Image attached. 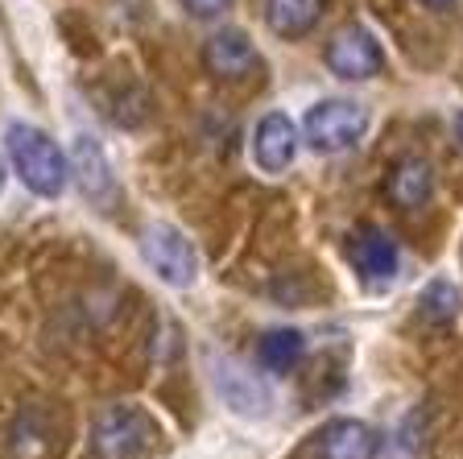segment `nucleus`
I'll return each instance as SVG.
<instances>
[{
  "label": "nucleus",
  "mask_w": 463,
  "mask_h": 459,
  "mask_svg": "<svg viewBox=\"0 0 463 459\" xmlns=\"http://www.w3.org/2000/svg\"><path fill=\"white\" fill-rule=\"evenodd\" d=\"M5 141H9L13 170L21 174V182H25L29 191L42 195V199H54V195H62V186H67V178H71V162H67V153L58 149V145L50 141L42 129H33V125H9Z\"/></svg>",
  "instance_id": "1"
},
{
  "label": "nucleus",
  "mask_w": 463,
  "mask_h": 459,
  "mask_svg": "<svg viewBox=\"0 0 463 459\" xmlns=\"http://www.w3.org/2000/svg\"><path fill=\"white\" fill-rule=\"evenodd\" d=\"M91 443H96V451L104 459H145L157 443V426L141 406L116 402L96 414Z\"/></svg>",
  "instance_id": "2"
},
{
  "label": "nucleus",
  "mask_w": 463,
  "mask_h": 459,
  "mask_svg": "<svg viewBox=\"0 0 463 459\" xmlns=\"http://www.w3.org/2000/svg\"><path fill=\"white\" fill-rule=\"evenodd\" d=\"M310 149L318 153H347L356 149L368 133V108L356 100H318L302 120Z\"/></svg>",
  "instance_id": "3"
},
{
  "label": "nucleus",
  "mask_w": 463,
  "mask_h": 459,
  "mask_svg": "<svg viewBox=\"0 0 463 459\" xmlns=\"http://www.w3.org/2000/svg\"><path fill=\"white\" fill-rule=\"evenodd\" d=\"M323 58H327L331 75L352 79V83L381 75V67H385V50H381V42H376L364 25H356V21H352V25H344L335 38L327 42Z\"/></svg>",
  "instance_id": "4"
},
{
  "label": "nucleus",
  "mask_w": 463,
  "mask_h": 459,
  "mask_svg": "<svg viewBox=\"0 0 463 459\" xmlns=\"http://www.w3.org/2000/svg\"><path fill=\"white\" fill-rule=\"evenodd\" d=\"M145 261L174 290H186L194 282V273H199V257H194L191 240L178 228H170V224H154L145 232Z\"/></svg>",
  "instance_id": "5"
},
{
  "label": "nucleus",
  "mask_w": 463,
  "mask_h": 459,
  "mask_svg": "<svg viewBox=\"0 0 463 459\" xmlns=\"http://www.w3.org/2000/svg\"><path fill=\"white\" fill-rule=\"evenodd\" d=\"M294 153H298V129L289 120L286 112H265L252 129V158L265 174H281L289 170L294 162Z\"/></svg>",
  "instance_id": "6"
},
{
  "label": "nucleus",
  "mask_w": 463,
  "mask_h": 459,
  "mask_svg": "<svg viewBox=\"0 0 463 459\" xmlns=\"http://www.w3.org/2000/svg\"><path fill=\"white\" fill-rule=\"evenodd\" d=\"M71 174H75L79 191L91 203H112L116 199V178L112 166H108V153L99 149L96 137L79 133L75 145H71Z\"/></svg>",
  "instance_id": "7"
},
{
  "label": "nucleus",
  "mask_w": 463,
  "mask_h": 459,
  "mask_svg": "<svg viewBox=\"0 0 463 459\" xmlns=\"http://www.w3.org/2000/svg\"><path fill=\"white\" fill-rule=\"evenodd\" d=\"M385 195L402 211L426 207V203H430V195H434V166L426 162V158H418V153L397 158L393 170H389V178H385Z\"/></svg>",
  "instance_id": "8"
},
{
  "label": "nucleus",
  "mask_w": 463,
  "mask_h": 459,
  "mask_svg": "<svg viewBox=\"0 0 463 459\" xmlns=\"http://www.w3.org/2000/svg\"><path fill=\"white\" fill-rule=\"evenodd\" d=\"M203 62L215 79H244L257 67V46L249 42L244 29H220L203 46Z\"/></svg>",
  "instance_id": "9"
},
{
  "label": "nucleus",
  "mask_w": 463,
  "mask_h": 459,
  "mask_svg": "<svg viewBox=\"0 0 463 459\" xmlns=\"http://www.w3.org/2000/svg\"><path fill=\"white\" fill-rule=\"evenodd\" d=\"M381 435L360 418H335L318 435V459H376Z\"/></svg>",
  "instance_id": "10"
},
{
  "label": "nucleus",
  "mask_w": 463,
  "mask_h": 459,
  "mask_svg": "<svg viewBox=\"0 0 463 459\" xmlns=\"http://www.w3.org/2000/svg\"><path fill=\"white\" fill-rule=\"evenodd\" d=\"M347 257H352V265H356L360 278H373V282L393 278L397 265H402L397 244L381 228H360L356 236L347 240Z\"/></svg>",
  "instance_id": "11"
},
{
  "label": "nucleus",
  "mask_w": 463,
  "mask_h": 459,
  "mask_svg": "<svg viewBox=\"0 0 463 459\" xmlns=\"http://www.w3.org/2000/svg\"><path fill=\"white\" fill-rule=\"evenodd\" d=\"M327 0H265V21L278 38H307L323 21Z\"/></svg>",
  "instance_id": "12"
},
{
  "label": "nucleus",
  "mask_w": 463,
  "mask_h": 459,
  "mask_svg": "<svg viewBox=\"0 0 463 459\" xmlns=\"http://www.w3.org/2000/svg\"><path fill=\"white\" fill-rule=\"evenodd\" d=\"M215 389H220L223 402H228L236 414H244V418L269 414V393L260 389V385H252L241 368H223V364L215 360Z\"/></svg>",
  "instance_id": "13"
},
{
  "label": "nucleus",
  "mask_w": 463,
  "mask_h": 459,
  "mask_svg": "<svg viewBox=\"0 0 463 459\" xmlns=\"http://www.w3.org/2000/svg\"><path fill=\"white\" fill-rule=\"evenodd\" d=\"M302 356H307V335L294 331V327H269V331L257 339V360L265 364L269 373H289Z\"/></svg>",
  "instance_id": "14"
},
{
  "label": "nucleus",
  "mask_w": 463,
  "mask_h": 459,
  "mask_svg": "<svg viewBox=\"0 0 463 459\" xmlns=\"http://www.w3.org/2000/svg\"><path fill=\"white\" fill-rule=\"evenodd\" d=\"M418 306H422L426 323H451V319L459 315L463 302H459V290H455L451 282L439 278V282H430V286L422 290V302H418Z\"/></svg>",
  "instance_id": "15"
},
{
  "label": "nucleus",
  "mask_w": 463,
  "mask_h": 459,
  "mask_svg": "<svg viewBox=\"0 0 463 459\" xmlns=\"http://www.w3.org/2000/svg\"><path fill=\"white\" fill-rule=\"evenodd\" d=\"M183 9L191 13V17H199V21H215V17H223V13L232 9V0H183Z\"/></svg>",
  "instance_id": "16"
},
{
  "label": "nucleus",
  "mask_w": 463,
  "mask_h": 459,
  "mask_svg": "<svg viewBox=\"0 0 463 459\" xmlns=\"http://www.w3.org/2000/svg\"><path fill=\"white\" fill-rule=\"evenodd\" d=\"M422 5H430V9H451L455 0H422Z\"/></svg>",
  "instance_id": "17"
},
{
  "label": "nucleus",
  "mask_w": 463,
  "mask_h": 459,
  "mask_svg": "<svg viewBox=\"0 0 463 459\" xmlns=\"http://www.w3.org/2000/svg\"><path fill=\"white\" fill-rule=\"evenodd\" d=\"M455 133H459V141H463V112L455 116Z\"/></svg>",
  "instance_id": "18"
},
{
  "label": "nucleus",
  "mask_w": 463,
  "mask_h": 459,
  "mask_svg": "<svg viewBox=\"0 0 463 459\" xmlns=\"http://www.w3.org/2000/svg\"><path fill=\"white\" fill-rule=\"evenodd\" d=\"M5 178H9V174H5V162H0V191H5Z\"/></svg>",
  "instance_id": "19"
}]
</instances>
